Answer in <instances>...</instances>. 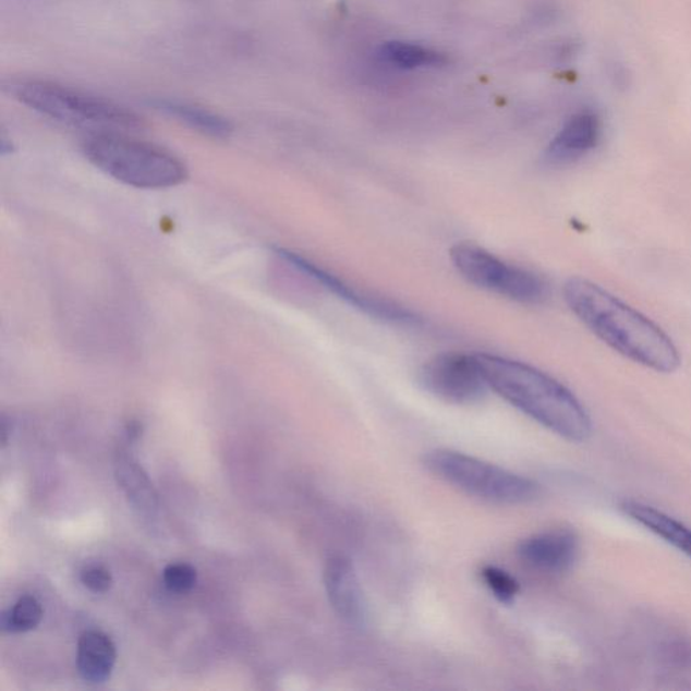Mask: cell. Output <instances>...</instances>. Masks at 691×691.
Masks as SVG:
<instances>
[{
    "label": "cell",
    "mask_w": 691,
    "mask_h": 691,
    "mask_svg": "<svg viewBox=\"0 0 691 691\" xmlns=\"http://www.w3.org/2000/svg\"><path fill=\"white\" fill-rule=\"evenodd\" d=\"M563 294L578 320L625 359L665 375L681 366L677 346L658 325L596 282L571 277Z\"/></svg>",
    "instance_id": "obj_1"
},
{
    "label": "cell",
    "mask_w": 691,
    "mask_h": 691,
    "mask_svg": "<svg viewBox=\"0 0 691 691\" xmlns=\"http://www.w3.org/2000/svg\"><path fill=\"white\" fill-rule=\"evenodd\" d=\"M486 385L526 416L570 441H585L593 432L586 408L563 384L523 362L475 354Z\"/></svg>",
    "instance_id": "obj_2"
},
{
    "label": "cell",
    "mask_w": 691,
    "mask_h": 691,
    "mask_svg": "<svg viewBox=\"0 0 691 691\" xmlns=\"http://www.w3.org/2000/svg\"><path fill=\"white\" fill-rule=\"evenodd\" d=\"M83 151L99 171L134 189H172L189 179V168L173 153L122 133H95Z\"/></svg>",
    "instance_id": "obj_3"
},
{
    "label": "cell",
    "mask_w": 691,
    "mask_h": 691,
    "mask_svg": "<svg viewBox=\"0 0 691 691\" xmlns=\"http://www.w3.org/2000/svg\"><path fill=\"white\" fill-rule=\"evenodd\" d=\"M22 105L44 117L68 126L119 133L144 126L143 118L116 101L84 90L48 81H26L13 87Z\"/></svg>",
    "instance_id": "obj_4"
},
{
    "label": "cell",
    "mask_w": 691,
    "mask_h": 691,
    "mask_svg": "<svg viewBox=\"0 0 691 691\" xmlns=\"http://www.w3.org/2000/svg\"><path fill=\"white\" fill-rule=\"evenodd\" d=\"M424 463L447 484L483 501L519 506L540 495L534 481L460 451L436 449L427 452Z\"/></svg>",
    "instance_id": "obj_5"
},
{
    "label": "cell",
    "mask_w": 691,
    "mask_h": 691,
    "mask_svg": "<svg viewBox=\"0 0 691 691\" xmlns=\"http://www.w3.org/2000/svg\"><path fill=\"white\" fill-rule=\"evenodd\" d=\"M450 258L464 280L484 291L521 304H540L548 298V286L542 277L506 263L473 242L457 243Z\"/></svg>",
    "instance_id": "obj_6"
},
{
    "label": "cell",
    "mask_w": 691,
    "mask_h": 691,
    "mask_svg": "<svg viewBox=\"0 0 691 691\" xmlns=\"http://www.w3.org/2000/svg\"><path fill=\"white\" fill-rule=\"evenodd\" d=\"M275 253L282 260H286L289 266H292L293 269L310 277L316 284L322 286L326 291L336 294L338 299L343 300L344 303L361 311V313L373 317V319L404 327L419 326L422 323L421 317L403 307V305L361 291L360 288L349 284L341 277L320 268L319 265L300 256L298 253L282 247H275Z\"/></svg>",
    "instance_id": "obj_7"
},
{
    "label": "cell",
    "mask_w": 691,
    "mask_h": 691,
    "mask_svg": "<svg viewBox=\"0 0 691 691\" xmlns=\"http://www.w3.org/2000/svg\"><path fill=\"white\" fill-rule=\"evenodd\" d=\"M421 384L435 398L457 405L478 403L489 389L475 354L462 353L435 355L423 366Z\"/></svg>",
    "instance_id": "obj_8"
},
{
    "label": "cell",
    "mask_w": 691,
    "mask_h": 691,
    "mask_svg": "<svg viewBox=\"0 0 691 691\" xmlns=\"http://www.w3.org/2000/svg\"><path fill=\"white\" fill-rule=\"evenodd\" d=\"M323 580L334 611L349 626L364 627L367 604L351 560L343 555H332L326 562Z\"/></svg>",
    "instance_id": "obj_9"
},
{
    "label": "cell",
    "mask_w": 691,
    "mask_h": 691,
    "mask_svg": "<svg viewBox=\"0 0 691 691\" xmlns=\"http://www.w3.org/2000/svg\"><path fill=\"white\" fill-rule=\"evenodd\" d=\"M578 547L573 531L549 530L526 537L520 543L518 554L530 568L555 574L563 573L574 565Z\"/></svg>",
    "instance_id": "obj_10"
},
{
    "label": "cell",
    "mask_w": 691,
    "mask_h": 691,
    "mask_svg": "<svg viewBox=\"0 0 691 691\" xmlns=\"http://www.w3.org/2000/svg\"><path fill=\"white\" fill-rule=\"evenodd\" d=\"M602 138V121L596 112L582 110L571 116L547 146L549 166H568L596 149Z\"/></svg>",
    "instance_id": "obj_11"
},
{
    "label": "cell",
    "mask_w": 691,
    "mask_h": 691,
    "mask_svg": "<svg viewBox=\"0 0 691 691\" xmlns=\"http://www.w3.org/2000/svg\"><path fill=\"white\" fill-rule=\"evenodd\" d=\"M117 662V647L109 634L84 632L77 644V670L88 683H104L111 677Z\"/></svg>",
    "instance_id": "obj_12"
},
{
    "label": "cell",
    "mask_w": 691,
    "mask_h": 691,
    "mask_svg": "<svg viewBox=\"0 0 691 691\" xmlns=\"http://www.w3.org/2000/svg\"><path fill=\"white\" fill-rule=\"evenodd\" d=\"M620 508L626 517L637 521L638 524L662 537L668 545L676 547L691 559V530L689 526L644 502L626 500L621 502Z\"/></svg>",
    "instance_id": "obj_13"
},
{
    "label": "cell",
    "mask_w": 691,
    "mask_h": 691,
    "mask_svg": "<svg viewBox=\"0 0 691 691\" xmlns=\"http://www.w3.org/2000/svg\"><path fill=\"white\" fill-rule=\"evenodd\" d=\"M151 105L162 114L175 119V121L185 124L186 128L207 135V137L225 140L234 132V126L228 118L208 110L206 107L172 99H158Z\"/></svg>",
    "instance_id": "obj_14"
},
{
    "label": "cell",
    "mask_w": 691,
    "mask_h": 691,
    "mask_svg": "<svg viewBox=\"0 0 691 691\" xmlns=\"http://www.w3.org/2000/svg\"><path fill=\"white\" fill-rule=\"evenodd\" d=\"M379 59L400 70H417V68H438L447 62L445 53L422 47V45L392 41L383 45Z\"/></svg>",
    "instance_id": "obj_15"
},
{
    "label": "cell",
    "mask_w": 691,
    "mask_h": 691,
    "mask_svg": "<svg viewBox=\"0 0 691 691\" xmlns=\"http://www.w3.org/2000/svg\"><path fill=\"white\" fill-rule=\"evenodd\" d=\"M117 477L122 489L126 492L134 506L143 512H153L157 508V496L149 478L140 464L126 456H119L117 462Z\"/></svg>",
    "instance_id": "obj_16"
},
{
    "label": "cell",
    "mask_w": 691,
    "mask_h": 691,
    "mask_svg": "<svg viewBox=\"0 0 691 691\" xmlns=\"http://www.w3.org/2000/svg\"><path fill=\"white\" fill-rule=\"evenodd\" d=\"M43 617L41 603L36 597L24 596L14 604L13 608L2 611L0 627L3 632L25 633L36 630Z\"/></svg>",
    "instance_id": "obj_17"
},
{
    "label": "cell",
    "mask_w": 691,
    "mask_h": 691,
    "mask_svg": "<svg viewBox=\"0 0 691 691\" xmlns=\"http://www.w3.org/2000/svg\"><path fill=\"white\" fill-rule=\"evenodd\" d=\"M480 575L497 602L506 605L514 603L520 592L519 582L506 570L486 565L481 569Z\"/></svg>",
    "instance_id": "obj_18"
},
{
    "label": "cell",
    "mask_w": 691,
    "mask_h": 691,
    "mask_svg": "<svg viewBox=\"0 0 691 691\" xmlns=\"http://www.w3.org/2000/svg\"><path fill=\"white\" fill-rule=\"evenodd\" d=\"M162 580L168 591L185 594L196 585V569L190 563H171L163 569Z\"/></svg>",
    "instance_id": "obj_19"
},
{
    "label": "cell",
    "mask_w": 691,
    "mask_h": 691,
    "mask_svg": "<svg viewBox=\"0 0 691 691\" xmlns=\"http://www.w3.org/2000/svg\"><path fill=\"white\" fill-rule=\"evenodd\" d=\"M81 580L88 591L94 593H107L110 591L114 578L110 570L101 565H89L82 570Z\"/></svg>",
    "instance_id": "obj_20"
},
{
    "label": "cell",
    "mask_w": 691,
    "mask_h": 691,
    "mask_svg": "<svg viewBox=\"0 0 691 691\" xmlns=\"http://www.w3.org/2000/svg\"><path fill=\"white\" fill-rule=\"evenodd\" d=\"M14 151L13 141L8 137V134L2 133V137H0V153L2 156L11 155Z\"/></svg>",
    "instance_id": "obj_21"
}]
</instances>
